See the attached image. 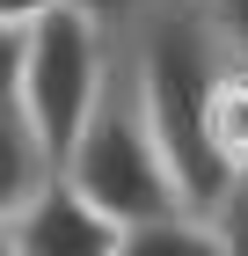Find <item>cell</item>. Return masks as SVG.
Returning a JSON list of instances; mask_svg holds the SVG:
<instances>
[{"instance_id": "5b68a950", "label": "cell", "mask_w": 248, "mask_h": 256, "mask_svg": "<svg viewBox=\"0 0 248 256\" xmlns=\"http://www.w3.org/2000/svg\"><path fill=\"white\" fill-rule=\"evenodd\" d=\"M58 168H66V161H58L51 132L37 124V110H29L15 88H0V212L29 205Z\"/></svg>"}, {"instance_id": "9c48e42d", "label": "cell", "mask_w": 248, "mask_h": 256, "mask_svg": "<svg viewBox=\"0 0 248 256\" xmlns=\"http://www.w3.org/2000/svg\"><path fill=\"white\" fill-rule=\"evenodd\" d=\"M58 0H0V22H37V15H51Z\"/></svg>"}, {"instance_id": "ba28073f", "label": "cell", "mask_w": 248, "mask_h": 256, "mask_svg": "<svg viewBox=\"0 0 248 256\" xmlns=\"http://www.w3.org/2000/svg\"><path fill=\"white\" fill-rule=\"evenodd\" d=\"M212 30H219V44H227V59L248 66V0H205Z\"/></svg>"}, {"instance_id": "8992f818", "label": "cell", "mask_w": 248, "mask_h": 256, "mask_svg": "<svg viewBox=\"0 0 248 256\" xmlns=\"http://www.w3.org/2000/svg\"><path fill=\"white\" fill-rule=\"evenodd\" d=\"M212 139H219V154L248 176V66H234V59L219 74V96H212Z\"/></svg>"}, {"instance_id": "52a82bcc", "label": "cell", "mask_w": 248, "mask_h": 256, "mask_svg": "<svg viewBox=\"0 0 248 256\" xmlns=\"http://www.w3.org/2000/svg\"><path fill=\"white\" fill-rule=\"evenodd\" d=\"M205 220H212V234H219V256H248V176H234V190Z\"/></svg>"}, {"instance_id": "3957f363", "label": "cell", "mask_w": 248, "mask_h": 256, "mask_svg": "<svg viewBox=\"0 0 248 256\" xmlns=\"http://www.w3.org/2000/svg\"><path fill=\"white\" fill-rule=\"evenodd\" d=\"M110 59H117V30L88 8H73V0H58L37 22H0V88H15L37 110L58 161L73 154L80 124H88L102 80H110Z\"/></svg>"}, {"instance_id": "6da1fadb", "label": "cell", "mask_w": 248, "mask_h": 256, "mask_svg": "<svg viewBox=\"0 0 248 256\" xmlns=\"http://www.w3.org/2000/svg\"><path fill=\"white\" fill-rule=\"evenodd\" d=\"M124 37H132L139 80H146L153 132H161L168 168L183 183V205L212 212L234 190V176H241L219 154V139H212V96H219V74H227V44L212 30L205 0H146L124 22Z\"/></svg>"}, {"instance_id": "277c9868", "label": "cell", "mask_w": 248, "mask_h": 256, "mask_svg": "<svg viewBox=\"0 0 248 256\" xmlns=\"http://www.w3.org/2000/svg\"><path fill=\"white\" fill-rule=\"evenodd\" d=\"M0 249L7 256H124V220L102 212L95 198L58 168L29 205L0 212Z\"/></svg>"}, {"instance_id": "7a4b0ae2", "label": "cell", "mask_w": 248, "mask_h": 256, "mask_svg": "<svg viewBox=\"0 0 248 256\" xmlns=\"http://www.w3.org/2000/svg\"><path fill=\"white\" fill-rule=\"evenodd\" d=\"M66 176L95 198L102 212L124 220V234L146 227V220H168V212H190L183 205V183L168 168V146L153 132V110H146V80H139V59H132V37L117 30V59H110V80H102L95 110L80 124L73 154H66Z\"/></svg>"}]
</instances>
